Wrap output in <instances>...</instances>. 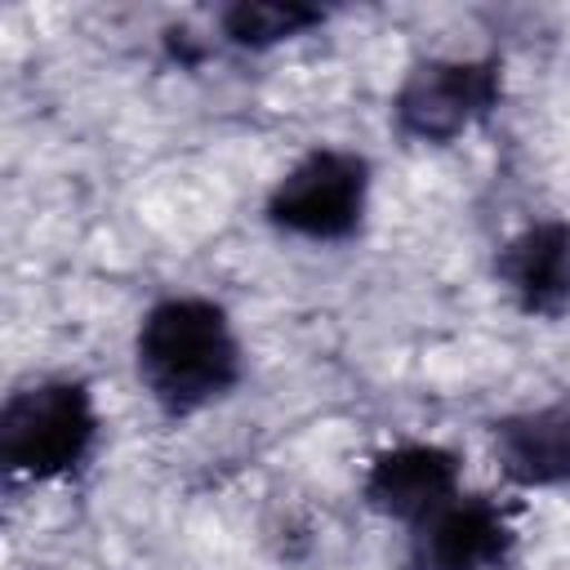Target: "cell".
I'll use <instances>...</instances> for the list:
<instances>
[{
  "mask_svg": "<svg viewBox=\"0 0 570 570\" xmlns=\"http://www.w3.org/2000/svg\"><path fill=\"white\" fill-rule=\"evenodd\" d=\"M134 365L147 396L165 414L183 419L240 383V338L214 298L174 294L138 321Z\"/></svg>",
  "mask_w": 570,
  "mask_h": 570,
  "instance_id": "6da1fadb",
  "label": "cell"
},
{
  "mask_svg": "<svg viewBox=\"0 0 570 570\" xmlns=\"http://www.w3.org/2000/svg\"><path fill=\"white\" fill-rule=\"evenodd\" d=\"M98 441V405L80 379H40L9 392L0 410V463L9 476H71Z\"/></svg>",
  "mask_w": 570,
  "mask_h": 570,
  "instance_id": "7a4b0ae2",
  "label": "cell"
},
{
  "mask_svg": "<svg viewBox=\"0 0 570 570\" xmlns=\"http://www.w3.org/2000/svg\"><path fill=\"white\" fill-rule=\"evenodd\" d=\"M370 200V160L343 147H312L267 191V223L303 240H347Z\"/></svg>",
  "mask_w": 570,
  "mask_h": 570,
  "instance_id": "3957f363",
  "label": "cell"
},
{
  "mask_svg": "<svg viewBox=\"0 0 570 570\" xmlns=\"http://www.w3.org/2000/svg\"><path fill=\"white\" fill-rule=\"evenodd\" d=\"M499 58H428L414 62L392 98V120L414 142H450L499 107Z\"/></svg>",
  "mask_w": 570,
  "mask_h": 570,
  "instance_id": "277c9868",
  "label": "cell"
},
{
  "mask_svg": "<svg viewBox=\"0 0 570 570\" xmlns=\"http://www.w3.org/2000/svg\"><path fill=\"white\" fill-rule=\"evenodd\" d=\"M517 548L512 512L490 494H454L414 525L410 570H503Z\"/></svg>",
  "mask_w": 570,
  "mask_h": 570,
  "instance_id": "5b68a950",
  "label": "cell"
},
{
  "mask_svg": "<svg viewBox=\"0 0 570 570\" xmlns=\"http://www.w3.org/2000/svg\"><path fill=\"white\" fill-rule=\"evenodd\" d=\"M361 494L379 517L419 525L459 494V454L428 441L392 445L374 454Z\"/></svg>",
  "mask_w": 570,
  "mask_h": 570,
  "instance_id": "8992f818",
  "label": "cell"
},
{
  "mask_svg": "<svg viewBox=\"0 0 570 570\" xmlns=\"http://www.w3.org/2000/svg\"><path fill=\"white\" fill-rule=\"evenodd\" d=\"M494 276L525 316L557 321L570 312V223L543 218L517 232L499 249Z\"/></svg>",
  "mask_w": 570,
  "mask_h": 570,
  "instance_id": "52a82bcc",
  "label": "cell"
},
{
  "mask_svg": "<svg viewBox=\"0 0 570 570\" xmlns=\"http://www.w3.org/2000/svg\"><path fill=\"white\" fill-rule=\"evenodd\" d=\"M494 459L512 485H566L570 481V401L508 414L490 428Z\"/></svg>",
  "mask_w": 570,
  "mask_h": 570,
  "instance_id": "ba28073f",
  "label": "cell"
},
{
  "mask_svg": "<svg viewBox=\"0 0 570 570\" xmlns=\"http://www.w3.org/2000/svg\"><path fill=\"white\" fill-rule=\"evenodd\" d=\"M321 22H325V9L307 4V0H236L218 13L223 40H232L240 49H272V45L294 40Z\"/></svg>",
  "mask_w": 570,
  "mask_h": 570,
  "instance_id": "9c48e42d",
  "label": "cell"
}]
</instances>
